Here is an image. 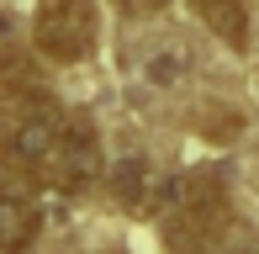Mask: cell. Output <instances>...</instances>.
Here are the masks:
<instances>
[{
  "instance_id": "cell-1",
  "label": "cell",
  "mask_w": 259,
  "mask_h": 254,
  "mask_svg": "<svg viewBox=\"0 0 259 254\" xmlns=\"http://www.w3.org/2000/svg\"><path fill=\"white\" fill-rule=\"evenodd\" d=\"M228 233V191L217 175H169L164 191V238L175 254H211Z\"/></svg>"
},
{
  "instance_id": "cell-2",
  "label": "cell",
  "mask_w": 259,
  "mask_h": 254,
  "mask_svg": "<svg viewBox=\"0 0 259 254\" xmlns=\"http://www.w3.org/2000/svg\"><path fill=\"white\" fill-rule=\"evenodd\" d=\"M32 43L53 64H79L96 48V6L90 0H42L32 21Z\"/></svg>"
},
{
  "instance_id": "cell-3",
  "label": "cell",
  "mask_w": 259,
  "mask_h": 254,
  "mask_svg": "<svg viewBox=\"0 0 259 254\" xmlns=\"http://www.w3.org/2000/svg\"><path fill=\"white\" fill-rule=\"evenodd\" d=\"M101 175V138L90 117H64L58 127V154H53V170H48V186L58 191H79Z\"/></svg>"
},
{
  "instance_id": "cell-4",
  "label": "cell",
  "mask_w": 259,
  "mask_h": 254,
  "mask_svg": "<svg viewBox=\"0 0 259 254\" xmlns=\"http://www.w3.org/2000/svg\"><path fill=\"white\" fill-rule=\"evenodd\" d=\"M111 191H116V201H122L127 212L148 217V212H164V191H169V175H164L154 159L133 154V159H122V164L111 170Z\"/></svg>"
},
{
  "instance_id": "cell-5",
  "label": "cell",
  "mask_w": 259,
  "mask_h": 254,
  "mask_svg": "<svg viewBox=\"0 0 259 254\" xmlns=\"http://www.w3.org/2000/svg\"><path fill=\"white\" fill-rule=\"evenodd\" d=\"M42 212L16 180H0V254H27L37 244Z\"/></svg>"
},
{
  "instance_id": "cell-6",
  "label": "cell",
  "mask_w": 259,
  "mask_h": 254,
  "mask_svg": "<svg viewBox=\"0 0 259 254\" xmlns=\"http://www.w3.org/2000/svg\"><path fill=\"white\" fill-rule=\"evenodd\" d=\"M191 11L217 32L222 43H233V48L249 43V0H191Z\"/></svg>"
},
{
  "instance_id": "cell-7",
  "label": "cell",
  "mask_w": 259,
  "mask_h": 254,
  "mask_svg": "<svg viewBox=\"0 0 259 254\" xmlns=\"http://www.w3.org/2000/svg\"><path fill=\"white\" fill-rule=\"evenodd\" d=\"M185 74V59L180 53H169V59H154L148 64V79H154V85H169V79H180Z\"/></svg>"
},
{
  "instance_id": "cell-8",
  "label": "cell",
  "mask_w": 259,
  "mask_h": 254,
  "mask_svg": "<svg viewBox=\"0 0 259 254\" xmlns=\"http://www.w3.org/2000/svg\"><path fill=\"white\" fill-rule=\"evenodd\" d=\"M159 6H164V0H122V11H127V16H154Z\"/></svg>"
},
{
  "instance_id": "cell-9",
  "label": "cell",
  "mask_w": 259,
  "mask_h": 254,
  "mask_svg": "<svg viewBox=\"0 0 259 254\" xmlns=\"http://www.w3.org/2000/svg\"><path fill=\"white\" fill-rule=\"evenodd\" d=\"M238 254H259V244H249V249H238Z\"/></svg>"
}]
</instances>
